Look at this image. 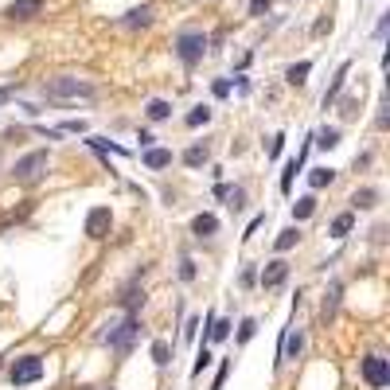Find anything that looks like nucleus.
I'll return each instance as SVG.
<instances>
[{"mask_svg": "<svg viewBox=\"0 0 390 390\" xmlns=\"http://www.w3.org/2000/svg\"><path fill=\"white\" fill-rule=\"evenodd\" d=\"M285 281H289V262H285V257H273V262H266V269L257 273V285H262L266 292L281 289Z\"/></svg>", "mask_w": 390, "mask_h": 390, "instance_id": "obj_6", "label": "nucleus"}, {"mask_svg": "<svg viewBox=\"0 0 390 390\" xmlns=\"http://www.w3.org/2000/svg\"><path fill=\"white\" fill-rule=\"evenodd\" d=\"M254 281H257V269L246 266V269H242V285H254Z\"/></svg>", "mask_w": 390, "mask_h": 390, "instance_id": "obj_41", "label": "nucleus"}, {"mask_svg": "<svg viewBox=\"0 0 390 390\" xmlns=\"http://www.w3.org/2000/svg\"><path fill=\"white\" fill-rule=\"evenodd\" d=\"M43 12V0H12L8 8H4V20H12V24H27V20H36Z\"/></svg>", "mask_w": 390, "mask_h": 390, "instance_id": "obj_8", "label": "nucleus"}, {"mask_svg": "<svg viewBox=\"0 0 390 390\" xmlns=\"http://www.w3.org/2000/svg\"><path fill=\"white\" fill-rule=\"evenodd\" d=\"M262 222H266V215H254V219H250V227H246V234H242V242H250V238H254Z\"/></svg>", "mask_w": 390, "mask_h": 390, "instance_id": "obj_37", "label": "nucleus"}, {"mask_svg": "<svg viewBox=\"0 0 390 390\" xmlns=\"http://www.w3.org/2000/svg\"><path fill=\"white\" fill-rule=\"evenodd\" d=\"M347 74H352V62H340V71H336V78H332V86H328V90H324V98H320V106H324V110H328L332 102L340 98V90H343V86H347Z\"/></svg>", "mask_w": 390, "mask_h": 390, "instance_id": "obj_12", "label": "nucleus"}, {"mask_svg": "<svg viewBox=\"0 0 390 390\" xmlns=\"http://www.w3.org/2000/svg\"><path fill=\"white\" fill-rule=\"evenodd\" d=\"M378 199H382L378 187H355L352 192V211H375Z\"/></svg>", "mask_w": 390, "mask_h": 390, "instance_id": "obj_11", "label": "nucleus"}, {"mask_svg": "<svg viewBox=\"0 0 390 390\" xmlns=\"http://www.w3.org/2000/svg\"><path fill=\"white\" fill-rule=\"evenodd\" d=\"M305 152H308V145L301 148V152H297V157L289 160V164H285V172H281V192H285V195L292 192V176H297V172L305 168Z\"/></svg>", "mask_w": 390, "mask_h": 390, "instance_id": "obj_17", "label": "nucleus"}, {"mask_svg": "<svg viewBox=\"0 0 390 390\" xmlns=\"http://www.w3.org/2000/svg\"><path fill=\"white\" fill-rule=\"evenodd\" d=\"M297 242H301V231H297V227H285V231L277 234V242H273V246H277V254H285V250H292Z\"/></svg>", "mask_w": 390, "mask_h": 390, "instance_id": "obj_27", "label": "nucleus"}, {"mask_svg": "<svg viewBox=\"0 0 390 390\" xmlns=\"http://www.w3.org/2000/svg\"><path fill=\"white\" fill-rule=\"evenodd\" d=\"M269 8H273V0H250V16H254V20H262Z\"/></svg>", "mask_w": 390, "mask_h": 390, "instance_id": "obj_33", "label": "nucleus"}, {"mask_svg": "<svg viewBox=\"0 0 390 390\" xmlns=\"http://www.w3.org/2000/svg\"><path fill=\"white\" fill-rule=\"evenodd\" d=\"M211 359H215V355H211V347H207V343H199V355H195V363H192V375L199 378L211 367Z\"/></svg>", "mask_w": 390, "mask_h": 390, "instance_id": "obj_28", "label": "nucleus"}, {"mask_svg": "<svg viewBox=\"0 0 390 390\" xmlns=\"http://www.w3.org/2000/svg\"><path fill=\"white\" fill-rule=\"evenodd\" d=\"M281 148H285V133H277L273 141H269V160H277V157H281Z\"/></svg>", "mask_w": 390, "mask_h": 390, "instance_id": "obj_36", "label": "nucleus"}, {"mask_svg": "<svg viewBox=\"0 0 390 390\" xmlns=\"http://www.w3.org/2000/svg\"><path fill=\"white\" fill-rule=\"evenodd\" d=\"M152 363H157L160 371H164V367L172 363V347H168L164 340H157V343H152Z\"/></svg>", "mask_w": 390, "mask_h": 390, "instance_id": "obj_29", "label": "nucleus"}, {"mask_svg": "<svg viewBox=\"0 0 390 390\" xmlns=\"http://www.w3.org/2000/svg\"><path fill=\"white\" fill-rule=\"evenodd\" d=\"M328 183H336V172H332V168H312V172H308V187H312V192L328 187Z\"/></svg>", "mask_w": 390, "mask_h": 390, "instance_id": "obj_26", "label": "nucleus"}, {"mask_svg": "<svg viewBox=\"0 0 390 390\" xmlns=\"http://www.w3.org/2000/svg\"><path fill=\"white\" fill-rule=\"evenodd\" d=\"M340 297H343V281H332V285H328V297H324V305H320L324 320L336 317V308H340Z\"/></svg>", "mask_w": 390, "mask_h": 390, "instance_id": "obj_19", "label": "nucleus"}, {"mask_svg": "<svg viewBox=\"0 0 390 390\" xmlns=\"http://www.w3.org/2000/svg\"><path fill=\"white\" fill-rule=\"evenodd\" d=\"M110 227H113V211L110 207H94L90 215H86V234H90V238H106Z\"/></svg>", "mask_w": 390, "mask_h": 390, "instance_id": "obj_10", "label": "nucleus"}, {"mask_svg": "<svg viewBox=\"0 0 390 390\" xmlns=\"http://www.w3.org/2000/svg\"><path fill=\"white\" fill-rule=\"evenodd\" d=\"M39 378H43V359L39 355H20L8 367V382L12 387H27V382H39Z\"/></svg>", "mask_w": 390, "mask_h": 390, "instance_id": "obj_5", "label": "nucleus"}, {"mask_svg": "<svg viewBox=\"0 0 390 390\" xmlns=\"http://www.w3.org/2000/svg\"><path fill=\"white\" fill-rule=\"evenodd\" d=\"M145 117H148V122H168V117H172V106L164 102V98H152V102L145 106Z\"/></svg>", "mask_w": 390, "mask_h": 390, "instance_id": "obj_23", "label": "nucleus"}, {"mask_svg": "<svg viewBox=\"0 0 390 390\" xmlns=\"http://www.w3.org/2000/svg\"><path fill=\"white\" fill-rule=\"evenodd\" d=\"M137 332H141V317H137V312H125V320H122V324H117V328H110V332H106V343H110V352L125 355V352H129V347H133Z\"/></svg>", "mask_w": 390, "mask_h": 390, "instance_id": "obj_3", "label": "nucleus"}, {"mask_svg": "<svg viewBox=\"0 0 390 390\" xmlns=\"http://www.w3.org/2000/svg\"><path fill=\"white\" fill-rule=\"evenodd\" d=\"M152 20H157V16H152V8H148V4H141V8H129V12L122 16V27L137 32V27H148Z\"/></svg>", "mask_w": 390, "mask_h": 390, "instance_id": "obj_15", "label": "nucleus"}, {"mask_svg": "<svg viewBox=\"0 0 390 390\" xmlns=\"http://www.w3.org/2000/svg\"><path fill=\"white\" fill-rule=\"evenodd\" d=\"M227 375H231V359H222V363H219V375H215V382H211V390H222V382H227Z\"/></svg>", "mask_w": 390, "mask_h": 390, "instance_id": "obj_35", "label": "nucleus"}, {"mask_svg": "<svg viewBox=\"0 0 390 390\" xmlns=\"http://www.w3.org/2000/svg\"><path fill=\"white\" fill-rule=\"evenodd\" d=\"M192 234H195V238H215V234H219V215H211V211L195 215V219H192Z\"/></svg>", "mask_w": 390, "mask_h": 390, "instance_id": "obj_13", "label": "nucleus"}, {"mask_svg": "<svg viewBox=\"0 0 390 390\" xmlns=\"http://www.w3.org/2000/svg\"><path fill=\"white\" fill-rule=\"evenodd\" d=\"M137 141H141V148H152V141H157V137H152V133H145V129H141V133H137Z\"/></svg>", "mask_w": 390, "mask_h": 390, "instance_id": "obj_42", "label": "nucleus"}, {"mask_svg": "<svg viewBox=\"0 0 390 390\" xmlns=\"http://www.w3.org/2000/svg\"><path fill=\"white\" fill-rule=\"evenodd\" d=\"M227 199H231L234 211H242V207H246V187H238V183H234L231 192H227Z\"/></svg>", "mask_w": 390, "mask_h": 390, "instance_id": "obj_32", "label": "nucleus"}, {"mask_svg": "<svg viewBox=\"0 0 390 390\" xmlns=\"http://www.w3.org/2000/svg\"><path fill=\"white\" fill-rule=\"evenodd\" d=\"M363 378H367V387L382 390L390 382V363L382 359V355H367L363 359Z\"/></svg>", "mask_w": 390, "mask_h": 390, "instance_id": "obj_7", "label": "nucleus"}, {"mask_svg": "<svg viewBox=\"0 0 390 390\" xmlns=\"http://www.w3.org/2000/svg\"><path fill=\"white\" fill-rule=\"evenodd\" d=\"M195 273H199V269H195V262H192L187 254H183V257H180V281H187V285H192Z\"/></svg>", "mask_w": 390, "mask_h": 390, "instance_id": "obj_31", "label": "nucleus"}, {"mask_svg": "<svg viewBox=\"0 0 390 390\" xmlns=\"http://www.w3.org/2000/svg\"><path fill=\"white\" fill-rule=\"evenodd\" d=\"M308 141H312L317 148H324V152H328V148H336V145H340V129H332V125H324V129H320V133H312Z\"/></svg>", "mask_w": 390, "mask_h": 390, "instance_id": "obj_22", "label": "nucleus"}, {"mask_svg": "<svg viewBox=\"0 0 390 390\" xmlns=\"http://www.w3.org/2000/svg\"><path fill=\"white\" fill-rule=\"evenodd\" d=\"M145 168L148 172H160V168H168L172 164V148H145Z\"/></svg>", "mask_w": 390, "mask_h": 390, "instance_id": "obj_18", "label": "nucleus"}, {"mask_svg": "<svg viewBox=\"0 0 390 390\" xmlns=\"http://www.w3.org/2000/svg\"><path fill=\"white\" fill-rule=\"evenodd\" d=\"M231 320H219V317H207V332H203V343H222L231 340Z\"/></svg>", "mask_w": 390, "mask_h": 390, "instance_id": "obj_14", "label": "nucleus"}, {"mask_svg": "<svg viewBox=\"0 0 390 390\" xmlns=\"http://www.w3.org/2000/svg\"><path fill=\"white\" fill-rule=\"evenodd\" d=\"M308 71H312V62H308V59L292 62L289 71H285V82H289V86H297V90H301V86L308 82Z\"/></svg>", "mask_w": 390, "mask_h": 390, "instance_id": "obj_21", "label": "nucleus"}, {"mask_svg": "<svg viewBox=\"0 0 390 390\" xmlns=\"http://www.w3.org/2000/svg\"><path fill=\"white\" fill-rule=\"evenodd\" d=\"M312 215H317V195H301L292 203V219L301 222V219H312Z\"/></svg>", "mask_w": 390, "mask_h": 390, "instance_id": "obj_24", "label": "nucleus"}, {"mask_svg": "<svg viewBox=\"0 0 390 390\" xmlns=\"http://www.w3.org/2000/svg\"><path fill=\"white\" fill-rule=\"evenodd\" d=\"M352 231H355V211H343V215H336V219H332V227H328V234L336 238V242H343Z\"/></svg>", "mask_w": 390, "mask_h": 390, "instance_id": "obj_16", "label": "nucleus"}, {"mask_svg": "<svg viewBox=\"0 0 390 390\" xmlns=\"http://www.w3.org/2000/svg\"><path fill=\"white\" fill-rule=\"evenodd\" d=\"M180 160L187 164V168H203V164L211 160V148H207V145H192V148H183Z\"/></svg>", "mask_w": 390, "mask_h": 390, "instance_id": "obj_20", "label": "nucleus"}, {"mask_svg": "<svg viewBox=\"0 0 390 390\" xmlns=\"http://www.w3.org/2000/svg\"><path fill=\"white\" fill-rule=\"evenodd\" d=\"M207 32H199V27H183V32H176V39H172V51H176V59L183 62V67H199L203 62V55H207Z\"/></svg>", "mask_w": 390, "mask_h": 390, "instance_id": "obj_1", "label": "nucleus"}, {"mask_svg": "<svg viewBox=\"0 0 390 390\" xmlns=\"http://www.w3.org/2000/svg\"><path fill=\"white\" fill-rule=\"evenodd\" d=\"M47 172V148H32L27 157H20L12 164V180L16 183H36Z\"/></svg>", "mask_w": 390, "mask_h": 390, "instance_id": "obj_2", "label": "nucleus"}, {"mask_svg": "<svg viewBox=\"0 0 390 390\" xmlns=\"http://www.w3.org/2000/svg\"><path fill=\"white\" fill-rule=\"evenodd\" d=\"M324 32H332V20H328V16H320L317 24H312V36H324Z\"/></svg>", "mask_w": 390, "mask_h": 390, "instance_id": "obj_39", "label": "nucleus"}, {"mask_svg": "<svg viewBox=\"0 0 390 390\" xmlns=\"http://www.w3.org/2000/svg\"><path fill=\"white\" fill-rule=\"evenodd\" d=\"M211 117H215V110H211V106H195V110L183 117V125H187V129H199V125H207Z\"/></svg>", "mask_w": 390, "mask_h": 390, "instance_id": "obj_25", "label": "nucleus"}, {"mask_svg": "<svg viewBox=\"0 0 390 390\" xmlns=\"http://www.w3.org/2000/svg\"><path fill=\"white\" fill-rule=\"evenodd\" d=\"M59 133H86V122H62Z\"/></svg>", "mask_w": 390, "mask_h": 390, "instance_id": "obj_38", "label": "nucleus"}, {"mask_svg": "<svg viewBox=\"0 0 390 390\" xmlns=\"http://www.w3.org/2000/svg\"><path fill=\"white\" fill-rule=\"evenodd\" d=\"M211 94L215 98H231V78H215V82H211Z\"/></svg>", "mask_w": 390, "mask_h": 390, "instance_id": "obj_34", "label": "nucleus"}, {"mask_svg": "<svg viewBox=\"0 0 390 390\" xmlns=\"http://www.w3.org/2000/svg\"><path fill=\"white\" fill-rule=\"evenodd\" d=\"M141 277H145V266L137 269L133 281H129V285L122 289V308H125V312H137V308L145 305V289H141Z\"/></svg>", "mask_w": 390, "mask_h": 390, "instance_id": "obj_9", "label": "nucleus"}, {"mask_svg": "<svg viewBox=\"0 0 390 390\" xmlns=\"http://www.w3.org/2000/svg\"><path fill=\"white\" fill-rule=\"evenodd\" d=\"M51 98H94L98 86L82 82V78H71V74H59V78H51L47 86H43Z\"/></svg>", "mask_w": 390, "mask_h": 390, "instance_id": "obj_4", "label": "nucleus"}, {"mask_svg": "<svg viewBox=\"0 0 390 390\" xmlns=\"http://www.w3.org/2000/svg\"><path fill=\"white\" fill-rule=\"evenodd\" d=\"M257 336V320L254 317H246L242 324H238V343H250Z\"/></svg>", "mask_w": 390, "mask_h": 390, "instance_id": "obj_30", "label": "nucleus"}, {"mask_svg": "<svg viewBox=\"0 0 390 390\" xmlns=\"http://www.w3.org/2000/svg\"><path fill=\"white\" fill-rule=\"evenodd\" d=\"M195 328H199V320H187V324H183V340H195Z\"/></svg>", "mask_w": 390, "mask_h": 390, "instance_id": "obj_40", "label": "nucleus"}]
</instances>
